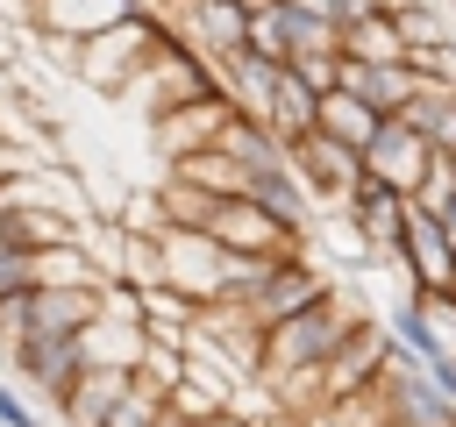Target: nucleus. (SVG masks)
I'll use <instances>...</instances> for the list:
<instances>
[{
    "label": "nucleus",
    "instance_id": "nucleus-1",
    "mask_svg": "<svg viewBox=\"0 0 456 427\" xmlns=\"http://www.w3.org/2000/svg\"><path fill=\"white\" fill-rule=\"evenodd\" d=\"M363 313L342 299V292H328V299H314V306H299V313H285V320H271L264 327V342H256V370L264 377H292V370H321L342 342H349V327H356Z\"/></svg>",
    "mask_w": 456,
    "mask_h": 427
},
{
    "label": "nucleus",
    "instance_id": "nucleus-2",
    "mask_svg": "<svg viewBox=\"0 0 456 427\" xmlns=\"http://www.w3.org/2000/svg\"><path fill=\"white\" fill-rule=\"evenodd\" d=\"M164 43H178L164 21L128 14V21H114V28H100V36H86V43H78V71H86L93 85H107V93H128V78H135Z\"/></svg>",
    "mask_w": 456,
    "mask_h": 427
},
{
    "label": "nucleus",
    "instance_id": "nucleus-3",
    "mask_svg": "<svg viewBox=\"0 0 456 427\" xmlns=\"http://www.w3.org/2000/svg\"><path fill=\"white\" fill-rule=\"evenodd\" d=\"M435 157H442V149H435L406 114H385V121H378V135L363 142V171H370V178H385V185H399L406 199L420 192V178H428V164H435Z\"/></svg>",
    "mask_w": 456,
    "mask_h": 427
},
{
    "label": "nucleus",
    "instance_id": "nucleus-4",
    "mask_svg": "<svg viewBox=\"0 0 456 427\" xmlns=\"http://www.w3.org/2000/svg\"><path fill=\"white\" fill-rule=\"evenodd\" d=\"M328 292H335V278H321L299 249H285V256L264 270V285H256L249 299H235V306H249V320L271 327V320H285V313H299V306H314V299H328Z\"/></svg>",
    "mask_w": 456,
    "mask_h": 427
},
{
    "label": "nucleus",
    "instance_id": "nucleus-5",
    "mask_svg": "<svg viewBox=\"0 0 456 427\" xmlns=\"http://www.w3.org/2000/svg\"><path fill=\"white\" fill-rule=\"evenodd\" d=\"M399 263H406L413 292H442V285H456V235H449V221H442L435 206H420V199H413V214H406Z\"/></svg>",
    "mask_w": 456,
    "mask_h": 427
},
{
    "label": "nucleus",
    "instance_id": "nucleus-6",
    "mask_svg": "<svg viewBox=\"0 0 456 427\" xmlns=\"http://www.w3.org/2000/svg\"><path fill=\"white\" fill-rule=\"evenodd\" d=\"M292 164H299V178L314 185V199H349L356 192V178H363V149L356 142H342V135H328V128H314V135H299L292 142Z\"/></svg>",
    "mask_w": 456,
    "mask_h": 427
},
{
    "label": "nucleus",
    "instance_id": "nucleus-7",
    "mask_svg": "<svg viewBox=\"0 0 456 427\" xmlns=\"http://www.w3.org/2000/svg\"><path fill=\"white\" fill-rule=\"evenodd\" d=\"M335 85H349V93H356L363 107H378V114H406V100L428 85V64H413V57H392V64H370V57H342Z\"/></svg>",
    "mask_w": 456,
    "mask_h": 427
},
{
    "label": "nucleus",
    "instance_id": "nucleus-8",
    "mask_svg": "<svg viewBox=\"0 0 456 427\" xmlns=\"http://www.w3.org/2000/svg\"><path fill=\"white\" fill-rule=\"evenodd\" d=\"M342 206L356 214V228L370 235V249H378V256H392V249H399V235H406V214H413V199H406L399 185H385V178H370V171L356 178V192H349Z\"/></svg>",
    "mask_w": 456,
    "mask_h": 427
},
{
    "label": "nucleus",
    "instance_id": "nucleus-9",
    "mask_svg": "<svg viewBox=\"0 0 456 427\" xmlns=\"http://www.w3.org/2000/svg\"><path fill=\"white\" fill-rule=\"evenodd\" d=\"M406 121H413L435 149L456 157V71H428V85L406 100Z\"/></svg>",
    "mask_w": 456,
    "mask_h": 427
},
{
    "label": "nucleus",
    "instance_id": "nucleus-10",
    "mask_svg": "<svg viewBox=\"0 0 456 427\" xmlns=\"http://www.w3.org/2000/svg\"><path fill=\"white\" fill-rule=\"evenodd\" d=\"M128 14H142V7H135V0H43V21H50L64 43H86V36H100V28L128 21Z\"/></svg>",
    "mask_w": 456,
    "mask_h": 427
},
{
    "label": "nucleus",
    "instance_id": "nucleus-11",
    "mask_svg": "<svg viewBox=\"0 0 456 427\" xmlns=\"http://www.w3.org/2000/svg\"><path fill=\"white\" fill-rule=\"evenodd\" d=\"M342 57H370V64H392V57H406L399 14H392V7H370V14L342 21Z\"/></svg>",
    "mask_w": 456,
    "mask_h": 427
},
{
    "label": "nucleus",
    "instance_id": "nucleus-12",
    "mask_svg": "<svg viewBox=\"0 0 456 427\" xmlns=\"http://www.w3.org/2000/svg\"><path fill=\"white\" fill-rule=\"evenodd\" d=\"M392 14H399V36H406V57H413V64L456 71V64H449V28H442V14H435L428 0H406V7H392Z\"/></svg>",
    "mask_w": 456,
    "mask_h": 427
},
{
    "label": "nucleus",
    "instance_id": "nucleus-13",
    "mask_svg": "<svg viewBox=\"0 0 456 427\" xmlns=\"http://www.w3.org/2000/svg\"><path fill=\"white\" fill-rule=\"evenodd\" d=\"M378 121H385V114H378V107H363L349 85H328V93H321V121H314V128H328V135H342V142H356V149H363V142L378 135Z\"/></svg>",
    "mask_w": 456,
    "mask_h": 427
},
{
    "label": "nucleus",
    "instance_id": "nucleus-14",
    "mask_svg": "<svg viewBox=\"0 0 456 427\" xmlns=\"http://www.w3.org/2000/svg\"><path fill=\"white\" fill-rule=\"evenodd\" d=\"M413 199H420V206H435V214L456 199V157H449V149L428 164V178H420V192H413Z\"/></svg>",
    "mask_w": 456,
    "mask_h": 427
},
{
    "label": "nucleus",
    "instance_id": "nucleus-15",
    "mask_svg": "<svg viewBox=\"0 0 456 427\" xmlns=\"http://www.w3.org/2000/svg\"><path fill=\"white\" fill-rule=\"evenodd\" d=\"M0 427H36V413H28L14 391H0Z\"/></svg>",
    "mask_w": 456,
    "mask_h": 427
},
{
    "label": "nucleus",
    "instance_id": "nucleus-16",
    "mask_svg": "<svg viewBox=\"0 0 456 427\" xmlns=\"http://www.w3.org/2000/svg\"><path fill=\"white\" fill-rule=\"evenodd\" d=\"M442 221H449V235H456V199H449V206H442Z\"/></svg>",
    "mask_w": 456,
    "mask_h": 427
},
{
    "label": "nucleus",
    "instance_id": "nucleus-17",
    "mask_svg": "<svg viewBox=\"0 0 456 427\" xmlns=\"http://www.w3.org/2000/svg\"><path fill=\"white\" fill-rule=\"evenodd\" d=\"M449 7H456V0H449Z\"/></svg>",
    "mask_w": 456,
    "mask_h": 427
}]
</instances>
